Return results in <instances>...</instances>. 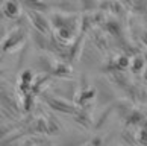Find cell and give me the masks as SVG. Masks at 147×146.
Masks as SVG:
<instances>
[{"label": "cell", "mask_w": 147, "mask_h": 146, "mask_svg": "<svg viewBox=\"0 0 147 146\" xmlns=\"http://www.w3.org/2000/svg\"><path fill=\"white\" fill-rule=\"evenodd\" d=\"M47 102H49V105H50L53 110H56V111H65V113L71 111V110H70V105L67 104V102L59 101L58 97H52V99H47Z\"/></svg>", "instance_id": "3"}, {"label": "cell", "mask_w": 147, "mask_h": 146, "mask_svg": "<svg viewBox=\"0 0 147 146\" xmlns=\"http://www.w3.org/2000/svg\"><path fill=\"white\" fill-rule=\"evenodd\" d=\"M2 9H3V15L8 18H15L20 14V5L15 0H6L2 5Z\"/></svg>", "instance_id": "2"}, {"label": "cell", "mask_w": 147, "mask_h": 146, "mask_svg": "<svg viewBox=\"0 0 147 146\" xmlns=\"http://www.w3.org/2000/svg\"><path fill=\"white\" fill-rule=\"evenodd\" d=\"M29 18L32 21V24L38 29V32H42V34H47L49 32V20L44 18L40 12H35V11H30L29 12Z\"/></svg>", "instance_id": "1"}]
</instances>
